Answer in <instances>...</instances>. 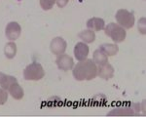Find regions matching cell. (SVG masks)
Listing matches in <instances>:
<instances>
[{
	"instance_id": "2",
	"label": "cell",
	"mask_w": 146,
	"mask_h": 117,
	"mask_svg": "<svg viewBox=\"0 0 146 117\" xmlns=\"http://www.w3.org/2000/svg\"><path fill=\"white\" fill-rule=\"evenodd\" d=\"M104 31L107 36H109L115 43H121L126 39L127 32L124 27L115 23H108L106 27H104Z\"/></svg>"
},
{
	"instance_id": "7",
	"label": "cell",
	"mask_w": 146,
	"mask_h": 117,
	"mask_svg": "<svg viewBox=\"0 0 146 117\" xmlns=\"http://www.w3.org/2000/svg\"><path fill=\"white\" fill-rule=\"evenodd\" d=\"M56 65L60 70L63 71H67V70L71 69L74 65V62H73V58L68 56L67 54H60L58 55V57L56 58Z\"/></svg>"
},
{
	"instance_id": "20",
	"label": "cell",
	"mask_w": 146,
	"mask_h": 117,
	"mask_svg": "<svg viewBox=\"0 0 146 117\" xmlns=\"http://www.w3.org/2000/svg\"><path fill=\"white\" fill-rule=\"evenodd\" d=\"M138 30L141 34H145L146 29H145V18H142L138 22Z\"/></svg>"
},
{
	"instance_id": "22",
	"label": "cell",
	"mask_w": 146,
	"mask_h": 117,
	"mask_svg": "<svg viewBox=\"0 0 146 117\" xmlns=\"http://www.w3.org/2000/svg\"><path fill=\"white\" fill-rule=\"evenodd\" d=\"M5 76H6V74H5V73H3V72H0V84H1V83H2V81L4 80Z\"/></svg>"
},
{
	"instance_id": "9",
	"label": "cell",
	"mask_w": 146,
	"mask_h": 117,
	"mask_svg": "<svg viewBox=\"0 0 146 117\" xmlns=\"http://www.w3.org/2000/svg\"><path fill=\"white\" fill-rule=\"evenodd\" d=\"M98 75L100 78L104 79V80H109V79L113 78V76H114V68L108 62L100 64L98 67Z\"/></svg>"
},
{
	"instance_id": "12",
	"label": "cell",
	"mask_w": 146,
	"mask_h": 117,
	"mask_svg": "<svg viewBox=\"0 0 146 117\" xmlns=\"http://www.w3.org/2000/svg\"><path fill=\"white\" fill-rule=\"evenodd\" d=\"M135 112L133 107L129 106H119L114 108L108 113V115H135Z\"/></svg>"
},
{
	"instance_id": "15",
	"label": "cell",
	"mask_w": 146,
	"mask_h": 117,
	"mask_svg": "<svg viewBox=\"0 0 146 117\" xmlns=\"http://www.w3.org/2000/svg\"><path fill=\"white\" fill-rule=\"evenodd\" d=\"M78 37L80 39H82L85 43H93L96 40V33L94 30L91 29L83 30L78 34Z\"/></svg>"
},
{
	"instance_id": "13",
	"label": "cell",
	"mask_w": 146,
	"mask_h": 117,
	"mask_svg": "<svg viewBox=\"0 0 146 117\" xmlns=\"http://www.w3.org/2000/svg\"><path fill=\"white\" fill-rule=\"evenodd\" d=\"M93 60L96 64H103L108 62V56L101 49H98L93 54Z\"/></svg>"
},
{
	"instance_id": "5",
	"label": "cell",
	"mask_w": 146,
	"mask_h": 117,
	"mask_svg": "<svg viewBox=\"0 0 146 117\" xmlns=\"http://www.w3.org/2000/svg\"><path fill=\"white\" fill-rule=\"evenodd\" d=\"M22 32V27L17 22H11L6 25L5 35L6 37L11 41H15L20 37Z\"/></svg>"
},
{
	"instance_id": "17",
	"label": "cell",
	"mask_w": 146,
	"mask_h": 117,
	"mask_svg": "<svg viewBox=\"0 0 146 117\" xmlns=\"http://www.w3.org/2000/svg\"><path fill=\"white\" fill-rule=\"evenodd\" d=\"M17 81L18 80H17V78H16V77H14L12 75H7V74H6L5 78H4V80L2 81V83L0 84V86H1L4 90L7 91V89L9 88V86H10L12 83H14V82H17Z\"/></svg>"
},
{
	"instance_id": "16",
	"label": "cell",
	"mask_w": 146,
	"mask_h": 117,
	"mask_svg": "<svg viewBox=\"0 0 146 117\" xmlns=\"http://www.w3.org/2000/svg\"><path fill=\"white\" fill-rule=\"evenodd\" d=\"M4 54H5L7 58H15L16 54H17V45L13 41L7 43L5 45V48H4Z\"/></svg>"
},
{
	"instance_id": "4",
	"label": "cell",
	"mask_w": 146,
	"mask_h": 117,
	"mask_svg": "<svg viewBox=\"0 0 146 117\" xmlns=\"http://www.w3.org/2000/svg\"><path fill=\"white\" fill-rule=\"evenodd\" d=\"M115 19H116L118 25L124 27L125 29H131L135 25V15L129 11L126 10V9H120V10L117 11L116 15H115Z\"/></svg>"
},
{
	"instance_id": "3",
	"label": "cell",
	"mask_w": 146,
	"mask_h": 117,
	"mask_svg": "<svg viewBox=\"0 0 146 117\" xmlns=\"http://www.w3.org/2000/svg\"><path fill=\"white\" fill-rule=\"evenodd\" d=\"M45 76V71L38 62H32L28 64L23 70V78L27 81H38Z\"/></svg>"
},
{
	"instance_id": "6",
	"label": "cell",
	"mask_w": 146,
	"mask_h": 117,
	"mask_svg": "<svg viewBox=\"0 0 146 117\" xmlns=\"http://www.w3.org/2000/svg\"><path fill=\"white\" fill-rule=\"evenodd\" d=\"M66 47H67L66 41L62 37H55L54 39H52L50 44L51 52L58 56L64 53L65 50H66Z\"/></svg>"
},
{
	"instance_id": "11",
	"label": "cell",
	"mask_w": 146,
	"mask_h": 117,
	"mask_svg": "<svg viewBox=\"0 0 146 117\" xmlns=\"http://www.w3.org/2000/svg\"><path fill=\"white\" fill-rule=\"evenodd\" d=\"M7 91H8L9 94H10L15 100H22L23 98V95H25L23 89L21 87V85L18 83V81L12 83L11 85L9 86V88L7 89Z\"/></svg>"
},
{
	"instance_id": "1",
	"label": "cell",
	"mask_w": 146,
	"mask_h": 117,
	"mask_svg": "<svg viewBox=\"0 0 146 117\" xmlns=\"http://www.w3.org/2000/svg\"><path fill=\"white\" fill-rule=\"evenodd\" d=\"M98 75V66L93 60L86 58L80 62L73 68V76L78 81H90Z\"/></svg>"
},
{
	"instance_id": "14",
	"label": "cell",
	"mask_w": 146,
	"mask_h": 117,
	"mask_svg": "<svg viewBox=\"0 0 146 117\" xmlns=\"http://www.w3.org/2000/svg\"><path fill=\"white\" fill-rule=\"evenodd\" d=\"M100 49L103 51L107 56H115L117 53L119 52V47L117 46V44H110V43H104L102 45L100 46Z\"/></svg>"
},
{
	"instance_id": "8",
	"label": "cell",
	"mask_w": 146,
	"mask_h": 117,
	"mask_svg": "<svg viewBox=\"0 0 146 117\" xmlns=\"http://www.w3.org/2000/svg\"><path fill=\"white\" fill-rule=\"evenodd\" d=\"M89 46L87 45V43L85 42H78V43L75 45L74 48V56L76 58V60H84L88 58L89 55Z\"/></svg>"
},
{
	"instance_id": "19",
	"label": "cell",
	"mask_w": 146,
	"mask_h": 117,
	"mask_svg": "<svg viewBox=\"0 0 146 117\" xmlns=\"http://www.w3.org/2000/svg\"><path fill=\"white\" fill-rule=\"evenodd\" d=\"M7 100H8V91L4 90L3 88L0 89V105L5 104Z\"/></svg>"
},
{
	"instance_id": "10",
	"label": "cell",
	"mask_w": 146,
	"mask_h": 117,
	"mask_svg": "<svg viewBox=\"0 0 146 117\" xmlns=\"http://www.w3.org/2000/svg\"><path fill=\"white\" fill-rule=\"evenodd\" d=\"M87 27L88 29H90L91 30H94V31H100L104 29L105 27V23L104 20L101 18H92L90 20H88L87 22Z\"/></svg>"
},
{
	"instance_id": "18",
	"label": "cell",
	"mask_w": 146,
	"mask_h": 117,
	"mask_svg": "<svg viewBox=\"0 0 146 117\" xmlns=\"http://www.w3.org/2000/svg\"><path fill=\"white\" fill-rule=\"evenodd\" d=\"M39 1H40V6H41V8L45 11H48L53 8L55 3L56 2V0H39Z\"/></svg>"
},
{
	"instance_id": "21",
	"label": "cell",
	"mask_w": 146,
	"mask_h": 117,
	"mask_svg": "<svg viewBox=\"0 0 146 117\" xmlns=\"http://www.w3.org/2000/svg\"><path fill=\"white\" fill-rule=\"evenodd\" d=\"M68 2H69V0H56V4L60 8H64Z\"/></svg>"
}]
</instances>
